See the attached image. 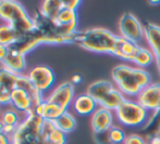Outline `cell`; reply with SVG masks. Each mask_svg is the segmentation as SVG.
Returning a JSON list of instances; mask_svg holds the SVG:
<instances>
[{
  "mask_svg": "<svg viewBox=\"0 0 160 144\" xmlns=\"http://www.w3.org/2000/svg\"><path fill=\"white\" fill-rule=\"evenodd\" d=\"M111 78L114 86L127 99L137 98L141 91L150 84V74L145 68L119 64L112 68Z\"/></svg>",
  "mask_w": 160,
  "mask_h": 144,
  "instance_id": "cell-1",
  "label": "cell"
},
{
  "mask_svg": "<svg viewBox=\"0 0 160 144\" xmlns=\"http://www.w3.org/2000/svg\"><path fill=\"white\" fill-rule=\"evenodd\" d=\"M74 85L71 81H64L55 87L35 109V113L44 120L55 121L64 112H68L74 100Z\"/></svg>",
  "mask_w": 160,
  "mask_h": 144,
  "instance_id": "cell-2",
  "label": "cell"
},
{
  "mask_svg": "<svg viewBox=\"0 0 160 144\" xmlns=\"http://www.w3.org/2000/svg\"><path fill=\"white\" fill-rule=\"evenodd\" d=\"M117 35L106 28L95 27L86 30H78L72 44L95 53L112 54L116 46Z\"/></svg>",
  "mask_w": 160,
  "mask_h": 144,
  "instance_id": "cell-3",
  "label": "cell"
},
{
  "mask_svg": "<svg viewBox=\"0 0 160 144\" xmlns=\"http://www.w3.org/2000/svg\"><path fill=\"white\" fill-rule=\"evenodd\" d=\"M0 19L12 26L20 35L34 29V20L24 7L14 0H0Z\"/></svg>",
  "mask_w": 160,
  "mask_h": 144,
  "instance_id": "cell-4",
  "label": "cell"
},
{
  "mask_svg": "<svg viewBox=\"0 0 160 144\" xmlns=\"http://www.w3.org/2000/svg\"><path fill=\"white\" fill-rule=\"evenodd\" d=\"M86 93L96 101L98 106L113 112L127 99L114 86L113 82L105 79L92 82L87 87Z\"/></svg>",
  "mask_w": 160,
  "mask_h": 144,
  "instance_id": "cell-5",
  "label": "cell"
},
{
  "mask_svg": "<svg viewBox=\"0 0 160 144\" xmlns=\"http://www.w3.org/2000/svg\"><path fill=\"white\" fill-rule=\"evenodd\" d=\"M34 30L39 37L42 44H71V40L65 36L61 26L52 19L46 17L38 11L33 17Z\"/></svg>",
  "mask_w": 160,
  "mask_h": 144,
  "instance_id": "cell-6",
  "label": "cell"
},
{
  "mask_svg": "<svg viewBox=\"0 0 160 144\" xmlns=\"http://www.w3.org/2000/svg\"><path fill=\"white\" fill-rule=\"evenodd\" d=\"M150 112L143 107L136 100L125 99L114 111L116 118L127 127L135 128L150 123Z\"/></svg>",
  "mask_w": 160,
  "mask_h": 144,
  "instance_id": "cell-7",
  "label": "cell"
},
{
  "mask_svg": "<svg viewBox=\"0 0 160 144\" xmlns=\"http://www.w3.org/2000/svg\"><path fill=\"white\" fill-rule=\"evenodd\" d=\"M44 119L33 112L23 118L12 134V144H37Z\"/></svg>",
  "mask_w": 160,
  "mask_h": 144,
  "instance_id": "cell-8",
  "label": "cell"
},
{
  "mask_svg": "<svg viewBox=\"0 0 160 144\" xmlns=\"http://www.w3.org/2000/svg\"><path fill=\"white\" fill-rule=\"evenodd\" d=\"M119 35L125 39L139 44L145 39V26L133 13H124L118 22Z\"/></svg>",
  "mask_w": 160,
  "mask_h": 144,
  "instance_id": "cell-9",
  "label": "cell"
},
{
  "mask_svg": "<svg viewBox=\"0 0 160 144\" xmlns=\"http://www.w3.org/2000/svg\"><path fill=\"white\" fill-rule=\"evenodd\" d=\"M26 76L34 87L42 94L49 91L56 81L55 73L47 65H36L26 73Z\"/></svg>",
  "mask_w": 160,
  "mask_h": 144,
  "instance_id": "cell-10",
  "label": "cell"
},
{
  "mask_svg": "<svg viewBox=\"0 0 160 144\" xmlns=\"http://www.w3.org/2000/svg\"><path fill=\"white\" fill-rule=\"evenodd\" d=\"M136 101L150 113L160 111V82H150L137 95Z\"/></svg>",
  "mask_w": 160,
  "mask_h": 144,
  "instance_id": "cell-11",
  "label": "cell"
},
{
  "mask_svg": "<svg viewBox=\"0 0 160 144\" xmlns=\"http://www.w3.org/2000/svg\"><path fill=\"white\" fill-rule=\"evenodd\" d=\"M113 111L99 106L91 116L92 130L94 131V133H102V132L109 131L113 127Z\"/></svg>",
  "mask_w": 160,
  "mask_h": 144,
  "instance_id": "cell-12",
  "label": "cell"
},
{
  "mask_svg": "<svg viewBox=\"0 0 160 144\" xmlns=\"http://www.w3.org/2000/svg\"><path fill=\"white\" fill-rule=\"evenodd\" d=\"M10 104L12 109L24 116L35 111V105H34L32 96L21 88H15L10 93Z\"/></svg>",
  "mask_w": 160,
  "mask_h": 144,
  "instance_id": "cell-13",
  "label": "cell"
},
{
  "mask_svg": "<svg viewBox=\"0 0 160 144\" xmlns=\"http://www.w3.org/2000/svg\"><path fill=\"white\" fill-rule=\"evenodd\" d=\"M67 134L56 127L53 121L44 120L37 144H65Z\"/></svg>",
  "mask_w": 160,
  "mask_h": 144,
  "instance_id": "cell-14",
  "label": "cell"
},
{
  "mask_svg": "<svg viewBox=\"0 0 160 144\" xmlns=\"http://www.w3.org/2000/svg\"><path fill=\"white\" fill-rule=\"evenodd\" d=\"M40 39L37 36L36 31L31 30L30 33H26L21 35L19 38L17 39V41L13 44H11L10 47H8L11 50H14L19 53H22V54L26 55L28 52H31L32 50L36 48L38 44H40Z\"/></svg>",
  "mask_w": 160,
  "mask_h": 144,
  "instance_id": "cell-15",
  "label": "cell"
},
{
  "mask_svg": "<svg viewBox=\"0 0 160 144\" xmlns=\"http://www.w3.org/2000/svg\"><path fill=\"white\" fill-rule=\"evenodd\" d=\"M145 40L147 41L150 50L152 51L157 67L160 73V26L154 23L145 25Z\"/></svg>",
  "mask_w": 160,
  "mask_h": 144,
  "instance_id": "cell-16",
  "label": "cell"
},
{
  "mask_svg": "<svg viewBox=\"0 0 160 144\" xmlns=\"http://www.w3.org/2000/svg\"><path fill=\"white\" fill-rule=\"evenodd\" d=\"M138 46L139 44L130 41V40L125 39V38L121 37L120 35H117L116 46H114L113 52H112L111 55L132 63V60L134 58V54L136 52Z\"/></svg>",
  "mask_w": 160,
  "mask_h": 144,
  "instance_id": "cell-17",
  "label": "cell"
},
{
  "mask_svg": "<svg viewBox=\"0 0 160 144\" xmlns=\"http://www.w3.org/2000/svg\"><path fill=\"white\" fill-rule=\"evenodd\" d=\"M98 104L91 95L87 93L80 94L75 96L72 103V109L78 115L81 116H88L93 115V113L98 109Z\"/></svg>",
  "mask_w": 160,
  "mask_h": 144,
  "instance_id": "cell-18",
  "label": "cell"
},
{
  "mask_svg": "<svg viewBox=\"0 0 160 144\" xmlns=\"http://www.w3.org/2000/svg\"><path fill=\"white\" fill-rule=\"evenodd\" d=\"M24 117L25 116L22 115V114L19 113L18 111H15L14 109H6V111L1 112L0 123L3 126L4 133L12 137V134L14 133L17 127L20 125V123L23 120Z\"/></svg>",
  "mask_w": 160,
  "mask_h": 144,
  "instance_id": "cell-19",
  "label": "cell"
},
{
  "mask_svg": "<svg viewBox=\"0 0 160 144\" xmlns=\"http://www.w3.org/2000/svg\"><path fill=\"white\" fill-rule=\"evenodd\" d=\"M1 66L6 67L7 69L13 72L15 74L19 75H23L24 71L26 68V60L25 55L19 53L14 50L9 49V52L7 58H4V61L2 62Z\"/></svg>",
  "mask_w": 160,
  "mask_h": 144,
  "instance_id": "cell-20",
  "label": "cell"
},
{
  "mask_svg": "<svg viewBox=\"0 0 160 144\" xmlns=\"http://www.w3.org/2000/svg\"><path fill=\"white\" fill-rule=\"evenodd\" d=\"M20 75L0 66V90L11 93L18 87Z\"/></svg>",
  "mask_w": 160,
  "mask_h": 144,
  "instance_id": "cell-21",
  "label": "cell"
},
{
  "mask_svg": "<svg viewBox=\"0 0 160 144\" xmlns=\"http://www.w3.org/2000/svg\"><path fill=\"white\" fill-rule=\"evenodd\" d=\"M154 61H155V57L152 51L150 49L139 44L136 52L134 54V58L132 60V63L136 65V67L145 68V67L149 66Z\"/></svg>",
  "mask_w": 160,
  "mask_h": 144,
  "instance_id": "cell-22",
  "label": "cell"
},
{
  "mask_svg": "<svg viewBox=\"0 0 160 144\" xmlns=\"http://www.w3.org/2000/svg\"><path fill=\"white\" fill-rule=\"evenodd\" d=\"M63 9V0H45L40 4L39 12L44 16L55 20Z\"/></svg>",
  "mask_w": 160,
  "mask_h": 144,
  "instance_id": "cell-23",
  "label": "cell"
},
{
  "mask_svg": "<svg viewBox=\"0 0 160 144\" xmlns=\"http://www.w3.org/2000/svg\"><path fill=\"white\" fill-rule=\"evenodd\" d=\"M55 125L60 131H62L64 134H69L76 128V119L69 111L64 112L59 118H57L55 121Z\"/></svg>",
  "mask_w": 160,
  "mask_h": 144,
  "instance_id": "cell-24",
  "label": "cell"
},
{
  "mask_svg": "<svg viewBox=\"0 0 160 144\" xmlns=\"http://www.w3.org/2000/svg\"><path fill=\"white\" fill-rule=\"evenodd\" d=\"M20 34L9 24L0 25V44L10 47L20 37Z\"/></svg>",
  "mask_w": 160,
  "mask_h": 144,
  "instance_id": "cell-25",
  "label": "cell"
},
{
  "mask_svg": "<svg viewBox=\"0 0 160 144\" xmlns=\"http://www.w3.org/2000/svg\"><path fill=\"white\" fill-rule=\"evenodd\" d=\"M55 21L61 26H78V13L76 11L63 8Z\"/></svg>",
  "mask_w": 160,
  "mask_h": 144,
  "instance_id": "cell-26",
  "label": "cell"
},
{
  "mask_svg": "<svg viewBox=\"0 0 160 144\" xmlns=\"http://www.w3.org/2000/svg\"><path fill=\"white\" fill-rule=\"evenodd\" d=\"M108 136H109V140L111 144H119L123 143L127 138V134L121 128L113 126L111 129L108 131Z\"/></svg>",
  "mask_w": 160,
  "mask_h": 144,
  "instance_id": "cell-27",
  "label": "cell"
},
{
  "mask_svg": "<svg viewBox=\"0 0 160 144\" xmlns=\"http://www.w3.org/2000/svg\"><path fill=\"white\" fill-rule=\"evenodd\" d=\"M123 144H148V143L142 136L136 133H132V134H128Z\"/></svg>",
  "mask_w": 160,
  "mask_h": 144,
  "instance_id": "cell-28",
  "label": "cell"
},
{
  "mask_svg": "<svg viewBox=\"0 0 160 144\" xmlns=\"http://www.w3.org/2000/svg\"><path fill=\"white\" fill-rule=\"evenodd\" d=\"M95 140L97 144H111L109 136H108V131L102 132V133H95Z\"/></svg>",
  "mask_w": 160,
  "mask_h": 144,
  "instance_id": "cell-29",
  "label": "cell"
},
{
  "mask_svg": "<svg viewBox=\"0 0 160 144\" xmlns=\"http://www.w3.org/2000/svg\"><path fill=\"white\" fill-rule=\"evenodd\" d=\"M80 0H63V8L69 9V10L76 11V9L80 7Z\"/></svg>",
  "mask_w": 160,
  "mask_h": 144,
  "instance_id": "cell-30",
  "label": "cell"
},
{
  "mask_svg": "<svg viewBox=\"0 0 160 144\" xmlns=\"http://www.w3.org/2000/svg\"><path fill=\"white\" fill-rule=\"evenodd\" d=\"M0 144H12V139L10 136L4 133L3 126L0 123Z\"/></svg>",
  "mask_w": 160,
  "mask_h": 144,
  "instance_id": "cell-31",
  "label": "cell"
},
{
  "mask_svg": "<svg viewBox=\"0 0 160 144\" xmlns=\"http://www.w3.org/2000/svg\"><path fill=\"white\" fill-rule=\"evenodd\" d=\"M10 104V93L0 90V106Z\"/></svg>",
  "mask_w": 160,
  "mask_h": 144,
  "instance_id": "cell-32",
  "label": "cell"
},
{
  "mask_svg": "<svg viewBox=\"0 0 160 144\" xmlns=\"http://www.w3.org/2000/svg\"><path fill=\"white\" fill-rule=\"evenodd\" d=\"M9 52V48L3 44H0V64H2V62L4 61V58H7Z\"/></svg>",
  "mask_w": 160,
  "mask_h": 144,
  "instance_id": "cell-33",
  "label": "cell"
},
{
  "mask_svg": "<svg viewBox=\"0 0 160 144\" xmlns=\"http://www.w3.org/2000/svg\"><path fill=\"white\" fill-rule=\"evenodd\" d=\"M81 81H82V76H81L80 74H74V75L71 77V82L73 85L80 84Z\"/></svg>",
  "mask_w": 160,
  "mask_h": 144,
  "instance_id": "cell-34",
  "label": "cell"
},
{
  "mask_svg": "<svg viewBox=\"0 0 160 144\" xmlns=\"http://www.w3.org/2000/svg\"><path fill=\"white\" fill-rule=\"evenodd\" d=\"M157 136H160V125H159V127H158V134Z\"/></svg>",
  "mask_w": 160,
  "mask_h": 144,
  "instance_id": "cell-35",
  "label": "cell"
},
{
  "mask_svg": "<svg viewBox=\"0 0 160 144\" xmlns=\"http://www.w3.org/2000/svg\"><path fill=\"white\" fill-rule=\"evenodd\" d=\"M0 115H1V109H0Z\"/></svg>",
  "mask_w": 160,
  "mask_h": 144,
  "instance_id": "cell-36",
  "label": "cell"
}]
</instances>
